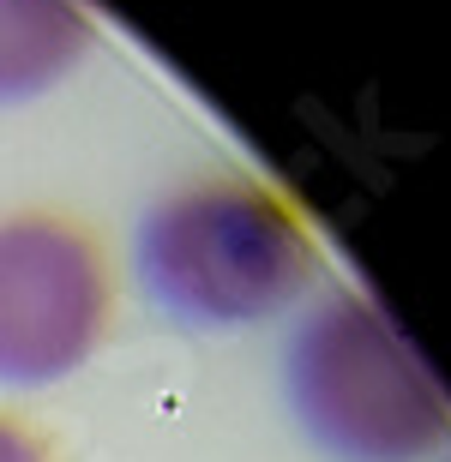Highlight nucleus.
I'll return each mask as SVG.
<instances>
[{
	"mask_svg": "<svg viewBox=\"0 0 451 462\" xmlns=\"http://www.w3.org/2000/svg\"><path fill=\"white\" fill-rule=\"evenodd\" d=\"M133 264L156 312L193 330L265 325L296 307L319 271L301 217L259 180H193L156 199Z\"/></svg>",
	"mask_w": 451,
	"mask_h": 462,
	"instance_id": "obj_1",
	"label": "nucleus"
},
{
	"mask_svg": "<svg viewBox=\"0 0 451 462\" xmlns=\"http://www.w3.org/2000/svg\"><path fill=\"white\" fill-rule=\"evenodd\" d=\"M283 391L301 432L337 462H421L451 439L439 378L362 294H337L296 325Z\"/></svg>",
	"mask_w": 451,
	"mask_h": 462,
	"instance_id": "obj_2",
	"label": "nucleus"
},
{
	"mask_svg": "<svg viewBox=\"0 0 451 462\" xmlns=\"http://www.w3.org/2000/svg\"><path fill=\"white\" fill-rule=\"evenodd\" d=\"M108 330L103 246L67 217H0V384H61Z\"/></svg>",
	"mask_w": 451,
	"mask_h": 462,
	"instance_id": "obj_3",
	"label": "nucleus"
},
{
	"mask_svg": "<svg viewBox=\"0 0 451 462\" xmlns=\"http://www.w3.org/2000/svg\"><path fill=\"white\" fill-rule=\"evenodd\" d=\"M90 36L79 0H0V103L54 90L90 54Z\"/></svg>",
	"mask_w": 451,
	"mask_h": 462,
	"instance_id": "obj_4",
	"label": "nucleus"
},
{
	"mask_svg": "<svg viewBox=\"0 0 451 462\" xmlns=\"http://www.w3.org/2000/svg\"><path fill=\"white\" fill-rule=\"evenodd\" d=\"M0 462H49V445L31 427H18V420L0 414Z\"/></svg>",
	"mask_w": 451,
	"mask_h": 462,
	"instance_id": "obj_5",
	"label": "nucleus"
}]
</instances>
